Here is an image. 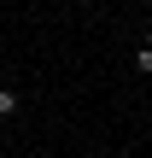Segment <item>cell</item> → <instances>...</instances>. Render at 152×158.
Wrapping results in <instances>:
<instances>
[{
    "mask_svg": "<svg viewBox=\"0 0 152 158\" xmlns=\"http://www.w3.org/2000/svg\"><path fill=\"white\" fill-rule=\"evenodd\" d=\"M6 117H18V88L0 82V123H6Z\"/></svg>",
    "mask_w": 152,
    "mask_h": 158,
    "instance_id": "cell-1",
    "label": "cell"
},
{
    "mask_svg": "<svg viewBox=\"0 0 152 158\" xmlns=\"http://www.w3.org/2000/svg\"><path fill=\"white\" fill-rule=\"evenodd\" d=\"M135 70H141V76H152V47H141V53H135Z\"/></svg>",
    "mask_w": 152,
    "mask_h": 158,
    "instance_id": "cell-2",
    "label": "cell"
},
{
    "mask_svg": "<svg viewBox=\"0 0 152 158\" xmlns=\"http://www.w3.org/2000/svg\"><path fill=\"white\" fill-rule=\"evenodd\" d=\"M141 47H152V29H146V41H141Z\"/></svg>",
    "mask_w": 152,
    "mask_h": 158,
    "instance_id": "cell-3",
    "label": "cell"
}]
</instances>
